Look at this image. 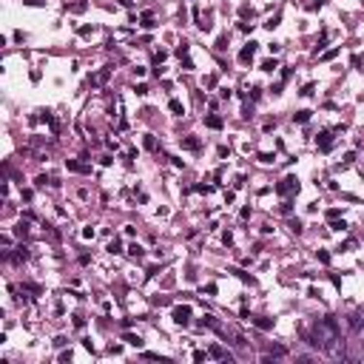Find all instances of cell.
Wrapping results in <instances>:
<instances>
[{
    "label": "cell",
    "instance_id": "cell-1",
    "mask_svg": "<svg viewBox=\"0 0 364 364\" xmlns=\"http://www.w3.org/2000/svg\"><path fill=\"white\" fill-rule=\"evenodd\" d=\"M313 339H316L313 344L322 347L327 356H333V359H342V356H344V342L339 339V327H336V322H333L330 316L322 319V322H316Z\"/></svg>",
    "mask_w": 364,
    "mask_h": 364
},
{
    "label": "cell",
    "instance_id": "cell-2",
    "mask_svg": "<svg viewBox=\"0 0 364 364\" xmlns=\"http://www.w3.org/2000/svg\"><path fill=\"white\" fill-rule=\"evenodd\" d=\"M174 322L185 327V324L191 322V307H188V304H177V307H174Z\"/></svg>",
    "mask_w": 364,
    "mask_h": 364
},
{
    "label": "cell",
    "instance_id": "cell-3",
    "mask_svg": "<svg viewBox=\"0 0 364 364\" xmlns=\"http://www.w3.org/2000/svg\"><path fill=\"white\" fill-rule=\"evenodd\" d=\"M316 145H319L322 151H330L333 148V134L330 131H322L319 137H316Z\"/></svg>",
    "mask_w": 364,
    "mask_h": 364
},
{
    "label": "cell",
    "instance_id": "cell-4",
    "mask_svg": "<svg viewBox=\"0 0 364 364\" xmlns=\"http://www.w3.org/2000/svg\"><path fill=\"white\" fill-rule=\"evenodd\" d=\"M293 188H299V182L293 180V177H287V180H282L279 185H276V191H279V194H287V191H293Z\"/></svg>",
    "mask_w": 364,
    "mask_h": 364
},
{
    "label": "cell",
    "instance_id": "cell-5",
    "mask_svg": "<svg viewBox=\"0 0 364 364\" xmlns=\"http://www.w3.org/2000/svg\"><path fill=\"white\" fill-rule=\"evenodd\" d=\"M362 324H364V310H356L350 316V330H362Z\"/></svg>",
    "mask_w": 364,
    "mask_h": 364
},
{
    "label": "cell",
    "instance_id": "cell-6",
    "mask_svg": "<svg viewBox=\"0 0 364 364\" xmlns=\"http://www.w3.org/2000/svg\"><path fill=\"white\" fill-rule=\"evenodd\" d=\"M253 54H256V43H248L245 49L239 51V60H242V63H248V60H253Z\"/></svg>",
    "mask_w": 364,
    "mask_h": 364
},
{
    "label": "cell",
    "instance_id": "cell-7",
    "mask_svg": "<svg viewBox=\"0 0 364 364\" xmlns=\"http://www.w3.org/2000/svg\"><path fill=\"white\" fill-rule=\"evenodd\" d=\"M108 74H111V68H102V71H97V74H91V83H94V85H102L105 80H108Z\"/></svg>",
    "mask_w": 364,
    "mask_h": 364
},
{
    "label": "cell",
    "instance_id": "cell-8",
    "mask_svg": "<svg viewBox=\"0 0 364 364\" xmlns=\"http://www.w3.org/2000/svg\"><path fill=\"white\" fill-rule=\"evenodd\" d=\"M205 125H208V128H214V131H219V128H222V117L211 114L208 120H205Z\"/></svg>",
    "mask_w": 364,
    "mask_h": 364
},
{
    "label": "cell",
    "instance_id": "cell-9",
    "mask_svg": "<svg viewBox=\"0 0 364 364\" xmlns=\"http://www.w3.org/2000/svg\"><path fill=\"white\" fill-rule=\"evenodd\" d=\"M182 148L197 151V148H199V140H194V137H185V140H182Z\"/></svg>",
    "mask_w": 364,
    "mask_h": 364
},
{
    "label": "cell",
    "instance_id": "cell-10",
    "mask_svg": "<svg viewBox=\"0 0 364 364\" xmlns=\"http://www.w3.org/2000/svg\"><path fill=\"white\" fill-rule=\"evenodd\" d=\"M125 342H128L131 347H142V339H140V336H134V333H125Z\"/></svg>",
    "mask_w": 364,
    "mask_h": 364
},
{
    "label": "cell",
    "instance_id": "cell-11",
    "mask_svg": "<svg viewBox=\"0 0 364 364\" xmlns=\"http://www.w3.org/2000/svg\"><path fill=\"white\" fill-rule=\"evenodd\" d=\"M23 259H29V248H26V245H20L17 253H15V262H23Z\"/></svg>",
    "mask_w": 364,
    "mask_h": 364
},
{
    "label": "cell",
    "instance_id": "cell-12",
    "mask_svg": "<svg viewBox=\"0 0 364 364\" xmlns=\"http://www.w3.org/2000/svg\"><path fill=\"white\" fill-rule=\"evenodd\" d=\"M310 120V111H299V114H293V122H307Z\"/></svg>",
    "mask_w": 364,
    "mask_h": 364
},
{
    "label": "cell",
    "instance_id": "cell-13",
    "mask_svg": "<svg viewBox=\"0 0 364 364\" xmlns=\"http://www.w3.org/2000/svg\"><path fill=\"white\" fill-rule=\"evenodd\" d=\"M208 356H214V359H225V350L219 347V344H214V347H211V353H208Z\"/></svg>",
    "mask_w": 364,
    "mask_h": 364
},
{
    "label": "cell",
    "instance_id": "cell-14",
    "mask_svg": "<svg viewBox=\"0 0 364 364\" xmlns=\"http://www.w3.org/2000/svg\"><path fill=\"white\" fill-rule=\"evenodd\" d=\"M168 108H171L174 114H182V102H180V100H171V102H168Z\"/></svg>",
    "mask_w": 364,
    "mask_h": 364
},
{
    "label": "cell",
    "instance_id": "cell-15",
    "mask_svg": "<svg viewBox=\"0 0 364 364\" xmlns=\"http://www.w3.org/2000/svg\"><path fill=\"white\" fill-rule=\"evenodd\" d=\"M270 324H273L270 319H256V327H259V330H270Z\"/></svg>",
    "mask_w": 364,
    "mask_h": 364
},
{
    "label": "cell",
    "instance_id": "cell-16",
    "mask_svg": "<svg viewBox=\"0 0 364 364\" xmlns=\"http://www.w3.org/2000/svg\"><path fill=\"white\" fill-rule=\"evenodd\" d=\"M128 253H131L134 259H140V256H142V253H145V250L140 248V245H131V248H128Z\"/></svg>",
    "mask_w": 364,
    "mask_h": 364
},
{
    "label": "cell",
    "instance_id": "cell-17",
    "mask_svg": "<svg viewBox=\"0 0 364 364\" xmlns=\"http://www.w3.org/2000/svg\"><path fill=\"white\" fill-rule=\"evenodd\" d=\"M68 168H71V171H80V174L88 171V165H80V162H68Z\"/></svg>",
    "mask_w": 364,
    "mask_h": 364
},
{
    "label": "cell",
    "instance_id": "cell-18",
    "mask_svg": "<svg viewBox=\"0 0 364 364\" xmlns=\"http://www.w3.org/2000/svg\"><path fill=\"white\" fill-rule=\"evenodd\" d=\"M145 148H148V151H154V148H157V140H154L151 134H148V137H145Z\"/></svg>",
    "mask_w": 364,
    "mask_h": 364
},
{
    "label": "cell",
    "instance_id": "cell-19",
    "mask_svg": "<svg viewBox=\"0 0 364 364\" xmlns=\"http://www.w3.org/2000/svg\"><path fill=\"white\" fill-rule=\"evenodd\" d=\"M108 253H120V242H117V239L108 242Z\"/></svg>",
    "mask_w": 364,
    "mask_h": 364
},
{
    "label": "cell",
    "instance_id": "cell-20",
    "mask_svg": "<svg viewBox=\"0 0 364 364\" xmlns=\"http://www.w3.org/2000/svg\"><path fill=\"white\" fill-rule=\"evenodd\" d=\"M71 12H74V15H80V12H85V3H83V0H80V3H74V6H71Z\"/></svg>",
    "mask_w": 364,
    "mask_h": 364
},
{
    "label": "cell",
    "instance_id": "cell-21",
    "mask_svg": "<svg viewBox=\"0 0 364 364\" xmlns=\"http://www.w3.org/2000/svg\"><path fill=\"white\" fill-rule=\"evenodd\" d=\"M336 54H339V51H336V49H330V51H324V54H322V60H333Z\"/></svg>",
    "mask_w": 364,
    "mask_h": 364
},
{
    "label": "cell",
    "instance_id": "cell-22",
    "mask_svg": "<svg viewBox=\"0 0 364 364\" xmlns=\"http://www.w3.org/2000/svg\"><path fill=\"white\" fill-rule=\"evenodd\" d=\"M319 259H322V262L327 265V262H330V253H327V250H319Z\"/></svg>",
    "mask_w": 364,
    "mask_h": 364
},
{
    "label": "cell",
    "instance_id": "cell-23",
    "mask_svg": "<svg viewBox=\"0 0 364 364\" xmlns=\"http://www.w3.org/2000/svg\"><path fill=\"white\" fill-rule=\"evenodd\" d=\"M262 68H265V71H273V68H276V60H267V63H265Z\"/></svg>",
    "mask_w": 364,
    "mask_h": 364
},
{
    "label": "cell",
    "instance_id": "cell-24",
    "mask_svg": "<svg viewBox=\"0 0 364 364\" xmlns=\"http://www.w3.org/2000/svg\"><path fill=\"white\" fill-rule=\"evenodd\" d=\"M327 219H339V208H330V211H327Z\"/></svg>",
    "mask_w": 364,
    "mask_h": 364
}]
</instances>
